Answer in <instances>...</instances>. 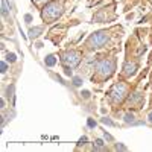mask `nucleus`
I'll list each match as a JSON object with an SVG mask.
<instances>
[{"label": "nucleus", "instance_id": "9", "mask_svg": "<svg viewBox=\"0 0 152 152\" xmlns=\"http://www.w3.org/2000/svg\"><path fill=\"white\" fill-rule=\"evenodd\" d=\"M6 12H8V3H6V0H2V14L6 15Z\"/></svg>", "mask_w": 152, "mask_h": 152}, {"label": "nucleus", "instance_id": "16", "mask_svg": "<svg viewBox=\"0 0 152 152\" xmlns=\"http://www.w3.org/2000/svg\"><path fill=\"white\" fill-rule=\"evenodd\" d=\"M94 125H96V123H94V122H93L91 119H90V120H88V126H90V128H93V126H94Z\"/></svg>", "mask_w": 152, "mask_h": 152}, {"label": "nucleus", "instance_id": "17", "mask_svg": "<svg viewBox=\"0 0 152 152\" xmlns=\"http://www.w3.org/2000/svg\"><path fill=\"white\" fill-rule=\"evenodd\" d=\"M96 143H97V148H100V146H104V142H102V140H96Z\"/></svg>", "mask_w": 152, "mask_h": 152}, {"label": "nucleus", "instance_id": "12", "mask_svg": "<svg viewBox=\"0 0 152 152\" xmlns=\"http://www.w3.org/2000/svg\"><path fill=\"white\" fill-rule=\"evenodd\" d=\"M6 69H8V64L3 61V62H2V73H5V72H6Z\"/></svg>", "mask_w": 152, "mask_h": 152}, {"label": "nucleus", "instance_id": "14", "mask_svg": "<svg viewBox=\"0 0 152 152\" xmlns=\"http://www.w3.org/2000/svg\"><path fill=\"white\" fill-rule=\"evenodd\" d=\"M125 120H126V122H129V120L132 122V120H134V117H132V114H131V116H129V114H126V119H125Z\"/></svg>", "mask_w": 152, "mask_h": 152}, {"label": "nucleus", "instance_id": "3", "mask_svg": "<svg viewBox=\"0 0 152 152\" xmlns=\"http://www.w3.org/2000/svg\"><path fill=\"white\" fill-rule=\"evenodd\" d=\"M81 59H82V55L78 52V50H67V52H64L62 56H61L62 64H64L66 67H69V69L76 67L81 62Z\"/></svg>", "mask_w": 152, "mask_h": 152}, {"label": "nucleus", "instance_id": "7", "mask_svg": "<svg viewBox=\"0 0 152 152\" xmlns=\"http://www.w3.org/2000/svg\"><path fill=\"white\" fill-rule=\"evenodd\" d=\"M44 62H46V66H49V67H53V66L56 64V58H55L53 55H49V56L44 59Z\"/></svg>", "mask_w": 152, "mask_h": 152}, {"label": "nucleus", "instance_id": "6", "mask_svg": "<svg viewBox=\"0 0 152 152\" xmlns=\"http://www.w3.org/2000/svg\"><path fill=\"white\" fill-rule=\"evenodd\" d=\"M135 70H137L135 62H126L125 67H123V75L125 76H132V75H135Z\"/></svg>", "mask_w": 152, "mask_h": 152}, {"label": "nucleus", "instance_id": "10", "mask_svg": "<svg viewBox=\"0 0 152 152\" xmlns=\"http://www.w3.org/2000/svg\"><path fill=\"white\" fill-rule=\"evenodd\" d=\"M6 59H8L9 62H15V59H17V56H15V53H8V56H6Z\"/></svg>", "mask_w": 152, "mask_h": 152}, {"label": "nucleus", "instance_id": "18", "mask_svg": "<svg viewBox=\"0 0 152 152\" xmlns=\"http://www.w3.org/2000/svg\"><path fill=\"white\" fill-rule=\"evenodd\" d=\"M149 120H151V122H152V113H151V114H149Z\"/></svg>", "mask_w": 152, "mask_h": 152}, {"label": "nucleus", "instance_id": "4", "mask_svg": "<svg viewBox=\"0 0 152 152\" xmlns=\"http://www.w3.org/2000/svg\"><path fill=\"white\" fill-rule=\"evenodd\" d=\"M126 94H128V85L123 84V82H119L116 85H113L111 91H110V97L113 102L116 104H120L122 100L126 97Z\"/></svg>", "mask_w": 152, "mask_h": 152}, {"label": "nucleus", "instance_id": "15", "mask_svg": "<svg viewBox=\"0 0 152 152\" xmlns=\"http://www.w3.org/2000/svg\"><path fill=\"white\" fill-rule=\"evenodd\" d=\"M34 2H35L37 5H41V3H46V2H49V0H34Z\"/></svg>", "mask_w": 152, "mask_h": 152}, {"label": "nucleus", "instance_id": "13", "mask_svg": "<svg viewBox=\"0 0 152 152\" xmlns=\"http://www.w3.org/2000/svg\"><path fill=\"white\" fill-rule=\"evenodd\" d=\"M24 20H26V23H31V21H32V15H29V14L24 15Z\"/></svg>", "mask_w": 152, "mask_h": 152}, {"label": "nucleus", "instance_id": "5", "mask_svg": "<svg viewBox=\"0 0 152 152\" xmlns=\"http://www.w3.org/2000/svg\"><path fill=\"white\" fill-rule=\"evenodd\" d=\"M107 41H108V34L105 31H100V32L93 34L90 38H88L87 46H88V49H99V47H102Z\"/></svg>", "mask_w": 152, "mask_h": 152}, {"label": "nucleus", "instance_id": "8", "mask_svg": "<svg viewBox=\"0 0 152 152\" xmlns=\"http://www.w3.org/2000/svg\"><path fill=\"white\" fill-rule=\"evenodd\" d=\"M43 31V28H35V29H31V38H35V37H38L40 35V32Z\"/></svg>", "mask_w": 152, "mask_h": 152}, {"label": "nucleus", "instance_id": "2", "mask_svg": "<svg viewBox=\"0 0 152 152\" xmlns=\"http://www.w3.org/2000/svg\"><path fill=\"white\" fill-rule=\"evenodd\" d=\"M62 14V6L58 2H49L44 8H43V20H46V23H52L53 20H56L59 15Z\"/></svg>", "mask_w": 152, "mask_h": 152}, {"label": "nucleus", "instance_id": "1", "mask_svg": "<svg viewBox=\"0 0 152 152\" xmlns=\"http://www.w3.org/2000/svg\"><path fill=\"white\" fill-rule=\"evenodd\" d=\"M116 70V62L114 59H100L96 64V76L100 79H107Z\"/></svg>", "mask_w": 152, "mask_h": 152}, {"label": "nucleus", "instance_id": "11", "mask_svg": "<svg viewBox=\"0 0 152 152\" xmlns=\"http://www.w3.org/2000/svg\"><path fill=\"white\" fill-rule=\"evenodd\" d=\"M73 84H75L76 87H79V85L82 84V79H81V78H75V79H73Z\"/></svg>", "mask_w": 152, "mask_h": 152}]
</instances>
